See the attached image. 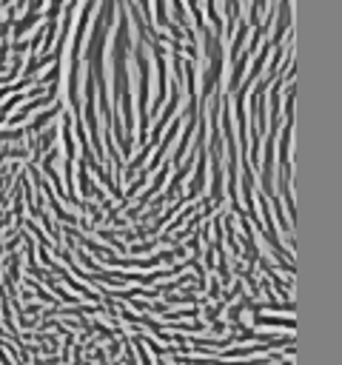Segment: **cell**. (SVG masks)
<instances>
[{
    "label": "cell",
    "mask_w": 342,
    "mask_h": 365,
    "mask_svg": "<svg viewBox=\"0 0 342 365\" xmlns=\"http://www.w3.org/2000/svg\"><path fill=\"white\" fill-rule=\"evenodd\" d=\"M254 322H257V325H280V328H288V331L294 328V319H291V317H288V319H285V317H277V319H271V317H257Z\"/></svg>",
    "instance_id": "obj_1"
},
{
    "label": "cell",
    "mask_w": 342,
    "mask_h": 365,
    "mask_svg": "<svg viewBox=\"0 0 342 365\" xmlns=\"http://www.w3.org/2000/svg\"><path fill=\"white\" fill-rule=\"evenodd\" d=\"M265 348H271V345H248V348H231V351H228V357H248V354L265 351Z\"/></svg>",
    "instance_id": "obj_2"
},
{
    "label": "cell",
    "mask_w": 342,
    "mask_h": 365,
    "mask_svg": "<svg viewBox=\"0 0 342 365\" xmlns=\"http://www.w3.org/2000/svg\"><path fill=\"white\" fill-rule=\"evenodd\" d=\"M32 288H34V291H37V297H40L43 303H55V300H52V294H49V291H43V288H40V285H37V283H32Z\"/></svg>",
    "instance_id": "obj_3"
},
{
    "label": "cell",
    "mask_w": 342,
    "mask_h": 365,
    "mask_svg": "<svg viewBox=\"0 0 342 365\" xmlns=\"http://www.w3.org/2000/svg\"><path fill=\"white\" fill-rule=\"evenodd\" d=\"M211 297H220V283L217 280H211Z\"/></svg>",
    "instance_id": "obj_4"
}]
</instances>
